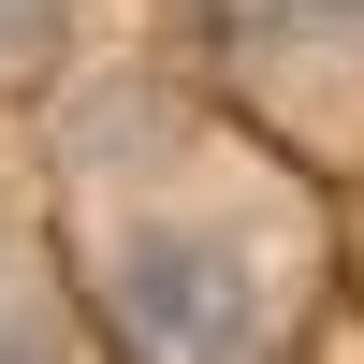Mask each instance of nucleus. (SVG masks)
<instances>
[{"instance_id": "obj_1", "label": "nucleus", "mask_w": 364, "mask_h": 364, "mask_svg": "<svg viewBox=\"0 0 364 364\" xmlns=\"http://www.w3.org/2000/svg\"><path fill=\"white\" fill-rule=\"evenodd\" d=\"M117 306H132L146 350H248L262 336V277L233 248H204V233H146L117 262Z\"/></svg>"}, {"instance_id": "obj_2", "label": "nucleus", "mask_w": 364, "mask_h": 364, "mask_svg": "<svg viewBox=\"0 0 364 364\" xmlns=\"http://www.w3.org/2000/svg\"><path fill=\"white\" fill-rule=\"evenodd\" d=\"M44 44H58V0H0V73H44Z\"/></svg>"}]
</instances>
